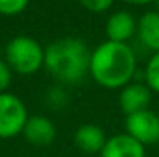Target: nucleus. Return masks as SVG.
<instances>
[{"label": "nucleus", "instance_id": "1", "mask_svg": "<svg viewBox=\"0 0 159 157\" xmlns=\"http://www.w3.org/2000/svg\"><path fill=\"white\" fill-rule=\"evenodd\" d=\"M137 61L129 44L105 42L98 44L90 56V74L100 86L107 89H119L132 83Z\"/></svg>", "mask_w": 159, "mask_h": 157}, {"label": "nucleus", "instance_id": "2", "mask_svg": "<svg viewBox=\"0 0 159 157\" xmlns=\"http://www.w3.org/2000/svg\"><path fill=\"white\" fill-rule=\"evenodd\" d=\"M90 56L92 52L81 39L61 37L44 49V68L58 81L73 85L90 73Z\"/></svg>", "mask_w": 159, "mask_h": 157}, {"label": "nucleus", "instance_id": "3", "mask_svg": "<svg viewBox=\"0 0 159 157\" xmlns=\"http://www.w3.org/2000/svg\"><path fill=\"white\" fill-rule=\"evenodd\" d=\"M5 63L14 73L31 76L44 66V49L29 36H16L5 46Z\"/></svg>", "mask_w": 159, "mask_h": 157}, {"label": "nucleus", "instance_id": "4", "mask_svg": "<svg viewBox=\"0 0 159 157\" xmlns=\"http://www.w3.org/2000/svg\"><path fill=\"white\" fill-rule=\"evenodd\" d=\"M27 118V108L17 95L0 93V139H12L22 133Z\"/></svg>", "mask_w": 159, "mask_h": 157}, {"label": "nucleus", "instance_id": "5", "mask_svg": "<svg viewBox=\"0 0 159 157\" xmlns=\"http://www.w3.org/2000/svg\"><path fill=\"white\" fill-rule=\"evenodd\" d=\"M125 133L135 139L139 144L154 145L159 142V115L149 108L137 113L127 115L125 118Z\"/></svg>", "mask_w": 159, "mask_h": 157}, {"label": "nucleus", "instance_id": "6", "mask_svg": "<svg viewBox=\"0 0 159 157\" xmlns=\"http://www.w3.org/2000/svg\"><path fill=\"white\" fill-rule=\"evenodd\" d=\"M22 135L29 144L36 147H46V145H51L56 139V125L44 115H34L27 118Z\"/></svg>", "mask_w": 159, "mask_h": 157}, {"label": "nucleus", "instance_id": "7", "mask_svg": "<svg viewBox=\"0 0 159 157\" xmlns=\"http://www.w3.org/2000/svg\"><path fill=\"white\" fill-rule=\"evenodd\" d=\"M137 31V20L127 10H117L107 19L105 24V34L112 42H124L127 44L129 39Z\"/></svg>", "mask_w": 159, "mask_h": 157}, {"label": "nucleus", "instance_id": "8", "mask_svg": "<svg viewBox=\"0 0 159 157\" xmlns=\"http://www.w3.org/2000/svg\"><path fill=\"white\" fill-rule=\"evenodd\" d=\"M100 157H146V147L129 133H117L107 139Z\"/></svg>", "mask_w": 159, "mask_h": 157}, {"label": "nucleus", "instance_id": "9", "mask_svg": "<svg viewBox=\"0 0 159 157\" xmlns=\"http://www.w3.org/2000/svg\"><path fill=\"white\" fill-rule=\"evenodd\" d=\"M151 89L144 83H129L122 88L119 96V107L125 115H132L137 111L147 110L151 103Z\"/></svg>", "mask_w": 159, "mask_h": 157}, {"label": "nucleus", "instance_id": "10", "mask_svg": "<svg viewBox=\"0 0 159 157\" xmlns=\"http://www.w3.org/2000/svg\"><path fill=\"white\" fill-rule=\"evenodd\" d=\"M73 142L76 149H80L85 154H100L107 142V135L102 130V127L95 125V123H85L76 129Z\"/></svg>", "mask_w": 159, "mask_h": 157}, {"label": "nucleus", "instance_id": "11", "mask_svg": "<svg viewBox=\"0 0 159 157\" xmlns=\"http://www.w3.org/2000/svg\"><path fill=\"white\" fill-rule=\"evenodd\" d=\"M135 34L146 49L159 52V10H149L139 17Z\"/></svg>", "mask_w": 159, "mask_h": 157}, {"label": "nucleus", "instance_id": "12", "mask_svg": "<svg viewBox=\"0 0 159 157\" xmlns=\"http://www.w3.org/2000/svg\"><path fill=\"white\" fill-rule=\"evenodd\" d=\"M146 85L151 91L159 93V52H154L151 56L149 63L146 66Z\"/></svg>", "mask_w": 159, "mask_h": 157}, {"label": "nucleus", "instance_id": "13", "mask_svg": "<svg viewBox=\"0 0 159 157\" xmlns=\"http://www.w3.org/2000/svg\"><path fill=\"white\" fill-rule=\"evenodd\" d=\"M29 5V0H0V15H19Z\"/></svg>", "mask_w": 159, "mask_h": 157}, {"label": "nucleus", "instance_id": "14", "mask_svg": "<svg viewBox=\"0 0 159 157\" xmlns=\"http://www.w3.org/2000/svg\"><path fill=\"white\" fill-rule=\"evenodd\" d=\"M80 3H81L86 10H90V12L100 14V12H105V10L110 9L113 0H80Z\"/></svg>", "mask_w": 159, "mask_h": 157}, {"label": "nucleus", "instance_id": "15", "mask_svg": "<svg viewBox=\"0 0 159 157\" xmlns=\"http://www.w3.org/2000/svg\"><path fill=\"white\" fill-rule=\"evenodd\" d=\"M12 83V69L5 63V59H0V93H5Z\"/></svg>", "mask_w": 159, "mask_h": 157}, {"label": "nucleus", "instance_id": "16", "mask_svg": "<svg viewBox=\"0 0 159 157\" xmlns=\"http://www.w3.org/2000/svg\"><path fill=\"white\" fill-rule=\"evenodd\" d=\"M125 3H132V5H147V3H152L156 0H124Z\"/></svg>", "mask_w": 159, "mask_h": 157}, {"label": "nucleus", "instance_id": "17", "mask_svg": "<svg viewBox=\"0 0 159 157\" xmlns=\"http://www.w3.org/2000/svg\"><path fill=\"white\" fill-rule=\"evenodd\" d=\"M157 115H159V111H157Z\"/></svg>", "mask_w": 159, "mask_h": 157}]
</instances>
